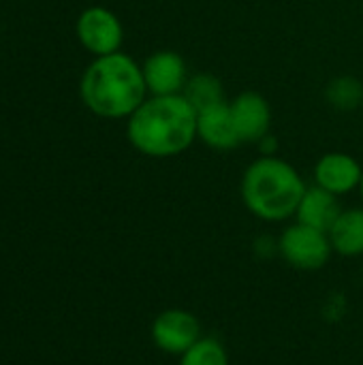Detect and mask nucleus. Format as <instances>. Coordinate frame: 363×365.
Returning a JSON list of instances; mask_svg holds the SVG:
<instances>
[{"instance_id": "20e7f679", "label": "nucleus", "mask_w": 363, "mask_h": 365, "mask_svg": "<svg viewBox=\"0 0 363 365\" xmlns=\"http://www.w3.org/2000/svg\"><path fill=\"white\" fill-rule=\"evenodd\" d=\"M278 257L291 269L312 274L327 267L334 257V248L325 231L293 220L278 235Z\"/></svg>"}, {"instance_id": "4468645a", "label": "nucleus", "mask_w": 363, "mask_h": 365, "mask_svg": "<svg viewBox=\"0 0 363 365\" xmlns=\"http://www.w3.org/2000/svg\"><path fill=\"white\" fill-rule=\"evenodd\" d=\"M325 101L336 111L363 109V81L355 75H336L325 83Z\"/></svg>"}, {"instance_id": "423d86ee", "label": "nucleus", "mask_w": 363, "mask_h": 365, "mask_svg": "<svg viewBox=\"0 0 363 365\" xmlns=\"http://www.w3.org/2000/svg\"><path fill=\"white\" fill-rule=\"evenodd\" d=\"M75 32L79 43L86 51H90L94 58L109 56L122 49L124 43V26L120 17L107 9V6H88L79 13Z\"/></svg>"}, {"instance_id": "9b49d317", "label": "nucleus", "mask_w": 363, "mask_h": 365, "mask_svg": "<svg viewBox=\"0 0 363 365\" xmlns=\"http://www.w3.org/2000/svg\"><path fill=\"white\" fill-rule=\"evenodd\" d=\"M342 210L344 207L340 205V197L319 188L317 184H310L306 188L300 205H297V212H295L293 220L327 233L332 229V225L336 222V218L340 216Z\"/></svg>"}, {"instance_id": "f3484780", "label": "nucleus", "mask_w": 363, "mask_h": 365, "mask_svg": "<svg viewBox=\"0 0 363 365\" xmlns=\"http://www.w3.org/2000/svg\"><path fill=\"white\" fill-rule=\"evenodd\" d=\"M359 195H362V205H363V178H362V186H359Z\"/></svg>"}, {"instance_id": "f257e3e1", "label": "nucleus", "mask_w": 363, "mask_h": 365, "mask_svg": "<svg viewBox=\"0 0 363 365\" xmlns=\"http://www.w3.org/2000/svg\"><path fill=\"white\" fill-rule=\"evenodd\" d=\"M126 139L145 158L182 156L197 141V111L182 96H148L126 120Z\"/></svg>"}, {"instance_id": "f8f14e48", "label": "nucleus", "mask_w": 363, "mask_h": 365, "mask_svg": "<svg viewBox=\"0 0 363 365\" xmlns=\"http://www.w3.org/2000/svg\"><path fill=\"white\" fill-rule=\"evenodd\" d=\"M334 255L344 259L363 257V205L344 207L327 231Z\"/></svg>"}, {"instance_id": "39448f33", "label": "nucleus", "mask_w": 363, "mask_h": 365, "mask_svg": "<svg viewBox=\"0 0 363 365\" xmlns=\"http://www.w3.org/2000/svg\"><path fill=\"white\" fill-rule=\"evenodd\" d=\"M201 336V321L184 308H167L158 312L150 325L152 344L169 357H182Z\"/></svg>"}, {"instance_id": "9d476101", "label": "nucleus", "mask_w": 363, "mask_h": 365, "mask_svg": "<svg viewBox=\"0 0 363 365\" xmlns=\"http://www.w3.org/2000/svg\"><path fill=\"white\" fill-rule=\"evenodd\" d=\"M197 141H201L205 148L216 152H231L237 145H242L229 111V101L197 111Z\"/></svg>"}, {"instance_id": "6e6552de", "label": "nucleus", "mask_w": 363, "mask_h": 365, "mask_svg": "<svg viewBox=\"0 0 363 365\" xmlns=\"http://www.w3.org/2000/svg\"><path fill=\"white\" fill-rule=\"evenodd\" d=\"M143 79L150 96L182 94L190 71L184 56L175 49H156L141 62Z\"/></svg>"}, {"instance_id": "1a4fd4ad", "label": "nucleus", "mask_w": 363, "mask_h": 365, "mask_svg": "<svg viewBox=\"0 0 363 365\" xmlns=\"http://www.w3.org/2000/svg\"><path fill=\"white\" fill-rule=\"evenodd\" d=\"M362 178L363 165L349 152H327L312 169V184L336 197H347L359 190Z\"/></svg>"}, {"instance_id": "0eeeda50", "label": "nucleus", "mask_w": 363, "mask_h": 365, "mask_svg": "<svg viewBox=\"0 0 363 365\" xmlns=\"http://www.w3.org/2000/svg\"><path fill=\"white\" fill-rule=\"evenodd\" d=\"M229 111L242 143L259 145L272 133L274 111L270 101L261 92L257 90L240 92L229 101Z\"/></svg>"}, {"instance_id": "f03ea898", "label": "nucleus", "mask_w": 363, "mask_h": 365, "mask_svg": "<svg viewBox=\"0 0 363 365\" xmlns=\"http://www.w3.org/2000/svg\"><path fill=\"white\" fill-rule=\"evenodd\" d=\"M83 105L105 120H128L150 96L141 64L124 51L94 58L79 81Z\"/></svg>"}, {"instance_id": "2eb2a0df", "label": "nucleus", "mask_w": 363, "mask_h": 365, "mask_svg": "<svg viewBox=\"0 0 363 365\" xmlns=\"http://www.w3.org/2000/svg\"><path fill=\"white\" fill-rule=\"evenodd\" d=\"M178 365H231L225 342L216 336H201L182 357Z\"/></svg>"}, {"instance_id": "ddd939ff", "label": "nucleus", "mask_w": 363, "mask_h": 365, "mask_svg": "<svg viewBox=\"0 0 363 365\" xmlns=\"http://www.w3.org/2000/svg\"><path fill=\"white\" fill-rule=\"evenodd\" d=\"M182 96L195 107V111H203L210 109L214 105H223L227 103V92H225V83L220 77H216L214 73H190Z\"/></svg>"}, {"instance_id": "dca6fc26", "label": "nucleus", "mask_w": 363, "mask_h": 365, "mask_svg": "<svg viewBox=\"0 0 363 365\" xmlns=\"http://www.w3.org/2000/svg\"><path fill=\"white\" fill-rule=\"evenodd\" d=\"M252 252L261 261H270V259L278 257V237H274V235H259V237H255Z\"/></svg>"}, {"instance_id": "7ed1b4c3", "label": "nucleus", "mask_w": 363, "mask_h": 365, "mask_svg": "<svg viewBox=\"0 0 363 365\" xmlns=\"http://www.w3.org/2000/svg\"><path fill=\"white\" fill-rule=\"evenodd\" d=\"M308 184L300 169L276 156H257L240 178L244 207L261 222L280 225L295 218L297 205Z\"/></svg>"}]
</instances>
